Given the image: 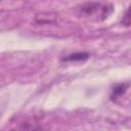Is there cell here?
I'll list each match as a JSON object with an SVG mask.
<instances>
[{
    "instance_id": "1",
    "label": "cell",
    "mask_w": 131,
    "mask_h": 131,
    "mask_svg": "<svg viewBox=\"0 0 131 131\" xmlns=\"http://www.w3.org/2000/svg\"><path fill=\"white\" fill-rule=\"evenodd\" d=\"M78 11L91 20L102 21L113 13L114 6L105 2H85L78 6Z\"/></svg>"
},
{
    "instance_id": "3",
    "label": "cell",
    "mask_w": 131,
    "mask_h": 131,
    "mask_svg": "<svg viewBox=\"0 0 131 131\" xmlns=\"http://www.w3.org/2000/svg\"><path fill=\"white\" fill-rule=\"evenodd\" d=\"M88 58V53L85 52H76V53H72L68 56H64L62 58L63 61H76V60H83Z\"/></svg>"
},
{
    "instance_id": "4",
    "label": "cell",
    "mask_w": 131,
    "mask_h": 131,
    "mask_svg": "<svg viewBox=\"0 0 131 131\" xmlns=\"http://www.w3.org/2000/svg\"><path fill=\"white\" fill-rule=\"evenodd\" d=\"M122 23H123V25H125V26H129L130 25V17H129V9H127L126 11H125V14H124V16H123V19H122Z\"/></svg>"
},
{
    "instance_id": "2",
    "label": "cell",
    "mask_w": 131,
    "mask_h": 131,
    "mask_svg": "<svg viewBox=\"0 0 131 131\" xmlns=\"http://www.w3.org/2000/svg\"><path fill=\"white\" fill-rule=\"evenodd\" d=\"M129 87V83H120V84H117L113 90H112V94H111V98L114 100V99H117L119 97H121L122 95L125 94V92L127 91Z\"/></svg>"
}]
</instances>
